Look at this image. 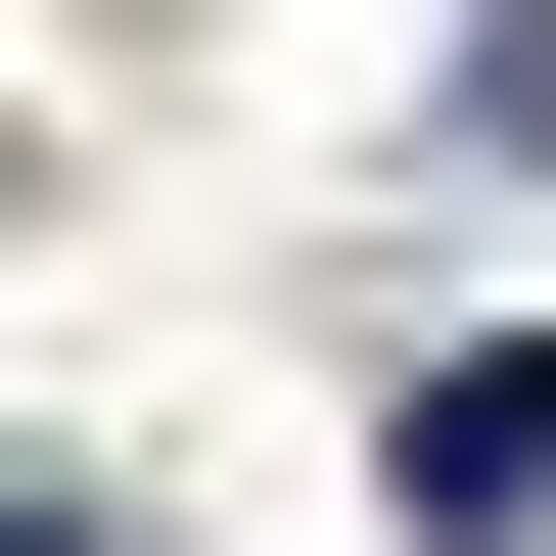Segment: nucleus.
<instances>
[{
    "instance_id": "nucleus-1",
    "label": "nucleus",
    "mask_w": 556,
    "mask_h": 556,
    "mask_svg": "<svg viewBox=\"0 0 556 556\" xmlns=\"http://www.w3.org/2000/svg\"><path fill=\"white\" fill-rule=\"evenodd\" d=\"M0 556H139V510H93V464H0Z\"/></svg>"
}]
</instances>
